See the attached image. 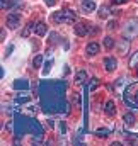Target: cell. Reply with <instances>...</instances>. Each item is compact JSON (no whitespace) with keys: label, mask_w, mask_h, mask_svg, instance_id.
I'll return each mask as SVG.
<instances>
[{"label":"cell","mask_w":138,"mask_h":146,"mask_svg":"<svg viewBox=\"0 0 138 146\" xmlns=\"http://www.w3.org/2000/svg\"><path fill=\"white\" fill-rule=\"evenodd\" d=\"M125 37H135L138 36V19H131L130 22H126V26H125Z\"/></svg>","instance_id":"1"},{"label":"cell","mask_w":138,"mask_h":146,"mask_svg":"<svg viewBox=\"0 0 138 146\" xmlns=\"http://www.w3.org/2000/svg\"><path fill=\"white\" fill-rule=\"evenodd\" d=\"M19 22H21V17H19V14H9L7 15V26L10 27V29H15L17 26H19Z\"/></svg>","instance_id":"2"},{"label":"cell","mask_w":138,"mask_h":146,"mask_svg":"<svg viewBox=\"0 0 138 146\" xmlns=\"http://www.w3.org/2000/svg\"><path fill=\"white\" fill-rule=\"evenodd\" d=\"M89 33V24L87 22H77L75 24V34L77 36H85Z\"/></svg>","instance_id":"3"},{"label":"cell","mask_w":138,"mask_h":146,"mask_svg":"<svg viewBox=\"0 0 138 146\" xmlns=\"http://www.w3.org/2000/svg\"><path fill=\"white\" fill-rule=\"evenodd\" d=\"M104 65H106V70L107 72H114L116 66H118V60L113 58V56H107V58H104Z\"/></svg>","instance_id":"4"},{"label":"cell","mask_w":138,"mask_h":146,"mask_svg":"<svg viewBox=\"0 0 138 146\" xmlns=\"http://www.w3.org/2000/svg\"><path fill=\"white\" fill-rule=\"evenodd\" d=\"M63 14H65V17H63V24H72V22L77 19V14H75L72 9H65Z\"/></svg>","instance_id":"5"},{"label":"cell","mask_w":138,"mask_h":146,"mask_svg":"<svg viewBox=\"0 0 138 146\" xmlns=\"http://www.w3.org/2000/svg\"><path fill=\"white\" fill-rule=\"evenodd\" d=\"M96 7H97V5H96V2H94V0H84V2H82V9H84V12H85V14L94 12V10H96Z\"/></svg>","instance_id":"6"},{"label":"cell","mask_w":138,"mask_h":146,"mask_svg":"<svg viewBox=\"0 0 138 146\" xmlns=\"http://www.w3.org/2000/svg\"><path fill=\"white\" fill-rule=\"evenodd\" d=\"M99 49H101V48H99V44H97V42H89V44H87V48H85V51H87V54H89V56L97 54V53H99Z\"/></svg>","instance_id":"7"},{"label":"cell","mask_w":138,"mask_h":146,"mask_svg":"<svg viewBox=\"0 0 138 146\" xmlns=\"http://www.w3.org/2000/svg\"><path fill=\"white\" fill-rule=\"evenodd\" d=\"M46 31H48V27H46V24H44V22H36L34 33L38 34V36H44V34H46Z\"/></svg>","instance_id":"8"},{"label":"cell","mask_w":138,"mask_h":146,"mask_svg":"<svg viewBox=\"0 0 138 146\" xmlns=\"http://www.w3.org/2000/svg\"><path fill=\"white\" fill-rule=\"evenodd\" d=\"M14 88L15 90H27L29 88V82L27 80H15L14 82Z\"/></svg>","instance_id":"9"},{"label":"cell","mask_w":138,"mask_h":146,"mask_svg":"<svg viewBox=\"0 0 138 146\" xmlns=\"http://www.w3.org/2000/svg\"><path fill=\"white\" fill-rule=\"evenodd\" d=\"M104 112H106L107 115H114V112H116V106H114L113 100L106 102V106H104Z\"/></svg>","instance_id":"10"},{"label":"cell","mask_w":138,"mask_h":146,"mask_svg":"<svg viewBox=\"0 0 138 146\" xmlns=\"http://www.w3.org/2000/svg\"><path fill=\"white\" fill-rule=\"evenodd\" d=\"M97 87H99V80H97V78H90V82H89V85H87V92H94Z\"/></svg>","instance_id":"11"},{"label":"cell","mask_w":138,"mask_h":146,"mask_svg":"<svg viewBox=\"0 0 138 146\" xmlns=\"http://www.w3.org/2000/svg\"><path fill=\"white\" fill-rule=\"evenodd\" d=\"M128 46H130V42H128V37L121 39V42L118 44V48H119V51H121V53H126V51H128Z\"/></svg>","instance_id":"12"},{"label":"cell","mask_w":138,"mask_h":146,"mask_svg":"<svg viewBox=\"0 0 138 146\" xmlns=\"http://www.w3.org/2000/svg\"><path fill=\"white\" fill-rule=\"evenodd\" d=\"M123 119H125V122H126L128 126H133V124H135V115H133L131 112H126Z\"/></svg>","instance_id":"13"},{"label":"cell","mask_w":138,"mask_h":146,"mask_svg":"<svg viewBox=\"0 0 138 146\" xmlns=\"http://www.w3.org/2000/svg\"><path fill=\"white\" fill-rule=\"evenodd\" d=\"M114 44H116V42H114V39H113L111 36L104 37V46H106L107 49H113V48H114Z\"/></svg>","instance_id":"14"},{"label":"cell","mask_w":138,"mask_h":146,"mask_svg":"<svg viewBox=\"0 0 138 146\" xmlns=\"http://www.w3.org/2000/svg\"><path fill=\"white\" fill-rule=\"evenodd\" d=\"M85 78H87V73L84 72V70L77 72V75H75V82H77V83H82V82H84Z\"/></svg>","instance_id":"15"},{"label":"cell","mask_w":138,"mask_h":146,"mask_svg":"<svg viewBox=\"0 0 138 146\" xmlns=\"http://www.w3.org/2000/svg\"><path fill=\"white\" fill-rule=\"evenodd\" d=\"M29 100H31L29 95H17L15 97V104H27Z\"/></svg>","instance_id":"16"},{"label":"cell","mask_w":138,"mask_h":146,"mask_svg":"<svg viewBox=\"0 0 138 146\" xmlns=\"http://www.w3.org/2000/svg\"><path fill=\"white\" fill-rule=\"evenodd\" d=\"M63 17H65L63 10H60V12H55V14H53V21H55V22H62V24H63Z\"/></svg>","instance_id":"17"},{"label":"cell","mask_w":138,"mask_h":146,"mask_svg":"<svg viewBox=\"0 0 138 146\" xmlns=\"http://www.w3.org/2000/svg\"><path fill=\"white\" fill-rule=\"evenodd\" d=\"M96 136H97V138H107V136H109V129H106V127L97 129V131H96Z\"/></svg>","instance_id":"18"},{"label":"cell","mask_w":138,"mask_h":146,"mask_svg":"<svg viewBox=\"0 0 138 146\" xmlns=\"http://www.w3.org/2000/svg\"><path fill=\"white\" fill-rule=\"evenodd\" d=\"M33 63H34V65H33L34 68H39V66H41V63H43V56H41V54H38V56L34 58V61H33Z\"/></svg>","instance_id":"19"},{"label":"cell","mask_w":138,"mask_h":146,"mask_svg":"<svg viewBox=\"0 0 138 146\" xmlns=\"http://www.w3.org/2000/svg\"><path fill=\"white\" fill-rule=\"evenodd\" d=\"M130 66H131V68H135V66H138V51L135 53V56H133V58L130 60Z\"/></svg>","instance_id":"20"},{"label":"cell","mask_w":138,"mask_h":146,"mask_svg":"<svg viewBox=\"0 0 138 146\" xmlns=\"http://www.w3.org/2000/svg\"><path fill=\"white\" fill-rule=\"evenodd\" d=\"M107 14H109V12H107V7H101V10H99V17H107Z\"/></svg>","instance_id":"21"},{"label":"cell","mask_w":138,"mask_h":146,"mask_svg":"<svg viewBox=\"0 0 138 146\" xmlns=\"http://www.w3.org/2000/svg\"><path fill=\"white\" fill-rule=\"evenodd\" d=\"M50 65H51V61H48V63H46V66L43 68V75H46V73H50V68H51Z\"/></svg>","instance_id":"22"},{"label":"cell","mask_w":138,"mask_h":146,"mask_svg":"<svg viewBox=\"0 0 138 146\" xmlns=\"http://www.w3.org/2000/svg\"><path fill=\"white\" fill-rule=\"evenodd\" d=\"M60 131H62V134H65V131H67V126H65V122H60Z\"/></svg>","instance_id":"23"},{"label":"cell","mask_w":138,"mask_h":146,"mask_svg":"<svg viewBox=\"0 0 138 146\" xmlns=\"http://www.w3.org/2000/svg\"><path fill=\"white\" fill-rule=\"evenodd\" d=\"M44 3H46L48 7H53V5L56 3V0H44Z\"/></svg>","instance_id":"24"},{"label":"cell","mask_w":138,"mask_h":146,"mask_svg":"<svg viewBox=\"0 0 138 146\" xmlns=\"http://www.w3.org/2000/svg\"><path fill=\"white\" fill-rule=\"evenodd\" d=\"M128 0H113V3L114 5H123V3H126Z\"/></svg>","instance_id":"25"},{"label":"cell","mask_w":138,"mask_h":146,"mask_svg":"<svg viewBox=\"0 0 138 146\" xmlns=\"http://www.w3.org/2000/svg\"><path fill=\"white\" fill-rule=\"evenodd\" d=\"M31 29H33V24H29V26H27V29H26V31H24V33H22V36H27V34H29V31H31Z\"/></svg>","instance_id":"26"},{"label":"cell","mask_w":138,"mask_h":146,"mask_svg":"<svg viewBox=\"0 0 138 146\" xmlns=\"http://www.w3.org/2000/svg\"><path fill=\"white\" fill-rule=\"evenodd\" d=\"M107 27H109V29H114V27H116V21H111V22L107 24Z\"/></svg>","instance_id":"27"},{"label":"cell","mask_w":138,"mask_h":146,"mask_svg":"<svg viewBox=\"0 0 138 146\" xmlns=\"http://www.w3.org/2000/svg\"><path fill=\"white\" fill-rule=\"evenodd\" d=\"M12 49H14V46H9V49H7V56H9V54L12 53Z\"/></svg>","instance_id":"28"},{"label":"cell","mask_w":138,"mask_h":146,"mask_svg":"<svg viewBox=\"0 0 138 146\" xmlns=\"http://www.w3.org/2000/svg\"><path fill=\"white\" fill-rule=\"evenodd\" d=\"M137 75H138V70H137Z\"/></svg>","instance_id":"29"}]
</instances>
